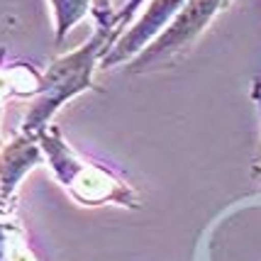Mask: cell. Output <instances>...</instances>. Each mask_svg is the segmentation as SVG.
Listing matches in <instances>:
<instances>
[{
	"instance_id": "obj_8",
	"label": "cell",
	"mask_w": 261,
	"mask_h": 261,
	"mask_svg": "<svg viewBox=\"0 0 261 261\" xmlns=\"http://www.w3.org/2000/svg\"><path fill=\"white\" fill-rule=\"evenodd\" d=\"M142 3H144V0H129V3H127L122 10L115 12V30H117V34H120V30H122V27H125V24L132 20L135 10L139 8V5H142Z\"/></svg>"
},
{
	"instance_id": "obj_7",
	"label": "cell",
	"mask_w": 261,
	"mask_h": 261,
	"mask_svg": "<svg viewBox=\"0 0 261 261\" xmlns=\"http://www.w3.org/2000/svg\"><path fill=\"white\" fill-rule=\"evenodd\" d=\"M93 15L98 20V27L115 30V8L113 0H93Z\"/></svg>"
},
{
	"instance_id": "obj_1",
	"label": "cell",
	"mask_w": 261,
	"mask_h": 261,
	"mask_svg": "<svg viewBox=\"0 0 261 261\" xmlns=\"http://www.w3.org/2000/svg\"><path fill=\"white\" fill-rule=\"evenodd\" d=\"M115 37H117V30L98 27L86 44L66 57L57 59L46 68V73L42 76V88L37 93L39 100L34 102V108L24 117V135L39 137L46 129V122L51 120V115L68 98L91 88L93 68L102 59V54L115 44Z\"/></svg>"
},
{
	"instance_id": "obj_6",
	"label": "cell",
	"mask_w": 261,
	"mask_h": 261,
	"mask_svg": "<svg viewBox=\"0 0 261 261\" xmlns=\"http://www.w3.org/2000/svg\"><path fill=\"white\" fill-rule=\"evenodd\" d=\"M54 10L57 22V42H64V37L71 32V27L81 22L88 10H93V0H49Z\"/></svg>"
},
{
	"instance_id": "obj_5",
	"label": "cell",
	"mask_w": 261,
	"mask_h": 261,
	"mask_svg": "<svg viewBox=\"0 0 261 261\" xmlns=\"http://www.w3.org/2000/svg\"><path fill=\"white\" fill-rule=\"evenodd\" d=\"M37 161H39V149L32 142V135L17 137L12 144L3 149V154H0V188H3V195L12 193L17 181Z\"/></svg>"
},
{
	"instance_id": "obj_4",
	"label": "cell",
	"mask_w": 261,
	"mask_h": 261,
	"mask_svg": "<svg viewBox=\"0 0 261 261\" xmlns=\"http://www.w3.org/2000/svg\"><path fill=\"white\" fill-rule=\"evenodd\" d=\"M183 5H186V0H151L144 15L135 22V27L122 34L120 39H115V44L102 54V68H113L127 59H135L139 51H144L173 22V17L181 12Z\"/></svg>"
},
{
	"instance_id": "obj_3",
	"label": "cell",
	"mask_w": 261,
	"mask_h": 261,
	"mask_svg": "<svg viewBox=\"0 0 261 261\" xmlns=\"http://www.w3.org/2000/svg\"><path fill=\"white\" fill-rule=\"evenodd\" d=\"M227 3L229 0H186V5H183L181 12L173 17V22H171L144 51H139V54L132 59L129 71H132V73H142V71H149V68L169 64L171 59H176L183 49H188V46L193 44L195 39L200 37V32L210 24V20H213Z\"/></svg>"
},
{
	"instance_id": "obj_2",
	"label": "cell",
	"mask_w": 261,
	"mask_h": 261,
	"mask_svg": "<svg viewBox=\"0 0 261 261\" xmlns=\"http://www.w3.org/2000/svg\"><path fill=\"white\" fill-rule=\"evenodd\" d=\"M39 144L44 149V156L49 159L59 181L66 186L71 195L83 205H100V203H117V205H137V195L125 181H120L115 173L102 169L98 164L81 159L73 149L61 139L59 129L42 132Z\"/></svg>"
}]
</instances>
